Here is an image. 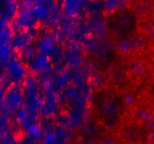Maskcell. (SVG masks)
I'll return each instance as SVG.
<instances>
[{"mask_svg":"<svg viewBox=\"0 0 154 144\" xmlns=\"http://www.w3.org/2000/svg\"><path fill=\"white\" fill-rule=\"evenodd\" d=\"M135 17L129 12L123 11L116 16L113 26L118 32H127L135 26Z\"/></svg>","mask_w":154,"mask_h":144,"instance_id":"obj_1","label":"cell"},{"mask_svg":"<svg viewBox=\"0 0 154 144\" xmlns=\"http://www.w3.org/2000/svg\"><path fill=\"white\" fill-rule=\"evenodd\" d=\"M136 10L141 14H147L152 10V4L148 2H141L136 6Z\"/></svg>","mask_w":154,"mask_h":144,"instance_id":"obj_2","label":"cell"},{"mask_svg":"<svg viewBox=\"0 0 154 144\" xmlns=\"http://www.w3.org/2000/svg\"><path fill=\"white\" fill-rule=\"evenodd\" d=\"M137 116L139 118L142 120H145L147 121L150 116H152V114L150 112V111L147 108H141L140 110H138V111L137 112Z\"/></svg>","mask_w":154,"mask_h":144,"instance_id":"obj_3","label":"cell"},{"mask_svg":"<svg viewBox=\"0 0 154 144\" xmlns=\"http://www.w3.org/2000/svg\"><path fill=\"white\" fill-rule=\"evenodd\" d=\"M105 112H106L107 115L108 116L115 115L116 112H117V106H116L115 104H108L105 107Z\"/></svg>","mask_w":154,"mask_h":144,"instance_id":"obj_4","label":"cell"},{"mask_svg":"<svg viewBox=\"0 0 154 144\" xmlns=\"http://www.w3.org/2000/svg\"><path fill=\"white\" fill-rule=\"evenodd\" d=\"M9 98H10V100L11 103L14 104H18L20 101V95L17 92H11L9 94Z\"/></svg>","mask_w":154,"mask_h":144,"instance_id":"obj_5","label":"cell"},{"mask_svg":"<svg viewBox=\"0 0 154 144\" xmlns=\"http://www.w3.org/2000/svg\"><path fill=\"white\" fill-rule=\"evenodd\" d=\"M71 117H72L73 122H79L81 120V118H82V115H81V112H80V110H73L71 112Z\"/></svg>","mask_w":154,"mask_h":144,"instance_id":"obj_6","label":"cell"},{"mask_svg":"<svg viewBox=\"0 0 154 144\" xmlns=\"http://www.w3.org/2000/svg\"><path fill=\"white\" fill-rule=\"evenodd\" d=\"M146 123H147V125L150 128L154 129V116H150V118L146 121Z\"/></svg>","mask_w":154,"mask_h":144,"instance_id":"obj_7","label":"cell"},{"mask_svg":"<svg viewBox=\"0 0 154 144\" xmlns=\"http://www.w3.org/2000/svg\"><path fill=\"white\" fill-rule=\"evenodd\" d=\"M68 81V76L67 75L64 74L62 75L60 78H59V82H60V85H64Z\"/></svg>","mask_w":154,"mask_h":144,"instance_id":"obj_8","label":"cell"},{"mask_svg":"<svg viewBox=\"0 0 154 144\" xmlns=\"http://www.w3.org/2000/svg\"><path fill=\"white\" fill-rule=\"evenodd\" d=\"M77 93H78V91H77L76 88L72 87V88H71L69 91V97H71V98L75 97V96H77Z\"/></svg>","mask_w":154,"mask_h":144,"instance_id":"obj_9","label":"cell"},{"mask_svg":"<svg viewBox=\"0 0 154 144\" xmlns=\"http://www.w3.org/2000/svg\"><path fill=\"white\" fill-rule=\"evenodd\" d=\"M18 116L20 117V119H22V120L25 119V118H26V112H24L23 110L20 111V112H19V114H18Z\"/></svg>","mask_w":154,"mask_h":144,"instance_id":"obj_10","label":"cell"}]
</instances>
